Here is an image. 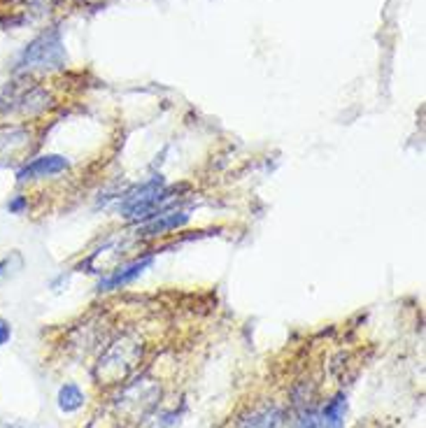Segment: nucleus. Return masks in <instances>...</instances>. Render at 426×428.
Returning a JSON list of instances; mask_svg holds the SVG:
<instances>
[{
  "instance_id": "obj_1",
  "label": "nucleus",
  "mask_w": 426,
  "mask_h": 428,
  "mask_svg": "<svg viewBox=\"0 0 426 428\" xmlns=\"http://www.w3.org/2000/svg\"><path fill=\"white\" fill-rule=\"evenodd\" d=\"M140 359H142V342L133 336H123L105 349V354L96 363L93 377L103 386L121 384L133 375Z\"/></svg>"
},
{
  "instance_id": "obj_14",
  "label": "nucleus",
  "mask_w": 426,
  "mask_h": 428,
  "mask_svg": "<svg viewBox=\"0 0 426 428\" xmlns=\"http://www.w3.org/2000/svg\"><path fill=\"white\" fill-rule=\"evenodd\" d=\"M26 205H28V203H26V198H23V196H16L14 201H12V203L8 205V210H10V212H21V210L26 207Z\"/></svg>"
},
{
  "instance_id": "obj_8",
  "label": "nucleus",
  "mask_w": 426,
  "mask_h": 428,
  "mask_svg": "<svg viewBox=\"0 0 426 428\" xmlns=\"http://www.w3.org/2000/svg\"><path fill=\"white\" fill-rule=\"evenodd\" d=\"M68 168H70L68 158L49 154V156L35 158V161H31L28 166H23L16 177H19V181L35 179V177H51V175H58V173H63V170H68Z\"/></svg>"
},
{
  "instance_id": "obj_4",
  "label": "nucleus",
  "mask_w": 426,
  "mask_h": 428,
  "mask_svg": "<svg viewBox=\"0 0 426 428\" xmlns=\"http://www.w3.org/2000/svg\"><path fill=\"white\" fill-rule=\"evenodd\" d=\"M51 105V93H47L43 86H19L10 84L0 96V114L19 112L23 116H35L45 112Z\"/></svg>"
},
{
  "instance_id": "obj_3",
  "label": "nucleus",
  "mask_w": 426,
  "mask_h": 428,
  "mask_svg": "<svg viewBox=\"0 0 426 428\" xmlns=\"http://www.w3.org/2000/svg\"><path fill=\"white\" fill-rule=\"evenodd\" d=\"M63 66H66V47H63L61 33L56 28L38 35L21 51L19 63H16L19 70H56Z\"/></svg>"
},
{
  "instance_id": "obj_12",
  "label": "nucleus",
  "mask_w": 426,
  "mask_h": 428,
  "mask_svg": "<svg viewBox=\"0 0 426 428\" xmlns=\"http://www.w3.org/2000/svg\"><path fill=\"white\" fill-rule=\"evenodd\" d=\"M82 405H84V394L80 391V386L77 384L61 386V391H58V407H61L63 412H75V410H80Z\"/></svg>"
},
{
  "instance_id": "obj_6",
  "label": "nucleus",
  "mask_w": 426,
  "mask_h": 428,
  "mask_svg": "<svg viewBox=\"0 0 426 428\" xmlns=\"http://www.w3.org/2000/svg\"><path fill=\"white\" fill-rule=\"evenodd\" d=\"M154 263V254H145L142 259L128 263V266H121V268H115L110 275H105L103 279H100L98 284V291H112V289H119L123 284H131L133 279H138L142 273H145V268H150Z\"/></svg>"
},
{
  "instance_id": "obj_5",
  "label": "nucleus",
  "mask_w": 426,
  "mask_h": 428,
  "mask_svg": "<svg viewBox=\"0 0 426 428\" xmlns=\"http://www.w3.org/2000/svg\"><path fill=\"white\" fill-rule=\"evenodd\" d=\"M126 251H128V240H121V238L108 240L103 247L96 249L84 263H82V270H86V273H112L117 266H119V261L123 259Z\"/></svg>"
},
{
  "instance_id": "obj_2",
  "label": "nucleus",
  "mask_w": 426,
  "mask_h": 428,
  "mask_svg": "<svg viewBox=\"0 0 426 428\" xmlns=\"http://www.w3.org/2000/svg\"><path fill=\"white\" fill-rule=\"evenodd\" d=\"M158 398H161V384L152 377H138L123 386L121 394L115 398V407L128 421H138L156 407Z\"/></svg>"
},
{
  "instance_id": "obj_9",
  "label": "nucleus",
  "mask_w": 426,
  "mask_h": 428,
  "mask_svg": "<svg viewBox=\"0 0 426 428\" xmlns=\"http://www.w3.org/2000/svg\"><path fill=\"white\" fill-rule=\"evenodd\" d=\"M31 133L21 126H12L0 131V156H12L16 151H21L23 147H28Z\"/></svg>"
},
{
  "instance_id": "obj_7",
  "label": "nucleus",
  "mask_w": 426,
  "mask_h": 428,
  "mask_svg": "<svg viewBox=\"0 0 426 428\" xmlns=\"http://www.w3.org/2000/svg\"><path fill=\"white\" fill-rule=\"evenodd\" d=\"M187 224H189L187 212H168V210H165V212L152 216V219L145 221V224H140V228L135 231V236L138 238H156V236H163V233L177 231V228H182Z\"/></svg>"
},
{
  "instance_id": "obj_16",
  "label": "nucleus",
  "mask_w": 426,
  "mask_h": 428,
  "mask_svg": "<svg viewBox=\"0 0 426 428\" xmlns=\"http://www.w3.org/2000/svg\"><path fill=\"white\" fill-rule=\"evenodd\" d=\"M12 331H10V324L5 319H0V344H5L10 340Z\"/></svg>"
},
{
  "instance_id": "obj_17",
  "label": "nucleus",
  "mask_w": 426,
  "mask_h": 428,
  "mask_svg": "<svg viewBox=\"0 0 426 428\" xmlns=\"http://www.w3.org/2000/svg\"><path fill=\"white\" fill-rule=\"evenodd\" d=\"M10 266V261H3V263H0V275H3V270H5V268H8Z\"/></svg>"
},
{
  "instance_id": "obj_10",
  "label": "nucleus",
  "mask_w": 426,
  "mask_h": 428,
  "mask_svg": "<svg viewBox=\"0 0 426 428\" xmlns=\"http://www.w3.org/2000/svg\"><path fill=\"white\" fill-rule=\"evenodd\" d=\"M345 414H347V398L340 394L333 401L327 403L319 421H322L324 428H345Z\"/></svg>"
},
{
  "instance_id": "obj_13",
  "label": "nucleus",
  "mask_w": 426,
  "mask_h": 428,
  "mask_svg": "<svg viewBox=\"0 0 426 428\" xmlns=\"http://www.w3.org/2000/svg\"><path fill=\"white\" fill-rule=\"evenodd\" d=\"M182 424V414L173 410V412H158L156 417L147 419L142 428H180Z\"/></svg>"
},
{
  "instance_id": "obj_15",
  "label": "nucleus",
  "mask_w": 426,
  "mask_h": 428,
  "mask_svg": "<svg viewBox=\"0 0 426 428\" xmlns=\"http://www.w3.org/2000/svg\"><path fill=\"white\" fill-rule=\"evenodd\" d=\"M319 419L315 417V412H307L303 419H300V428H317Z\"/></svg>"
},
{
  "instance_id": "obj_11",
  "label": "nucleus",
  "mask_w": 426,
  "mask_h": 428,
  "mask_svg": "<svg viewBox=\"0 0 426 428\" xmlns=\"http://www.w3.org/2000/svg\"><path fill=\"white\" fill-rule=\"evenodd\" d=\"M282 426V410L280 407H265L254 412L240 424V428H280Z\"/></svg>"
}]
</instances>
